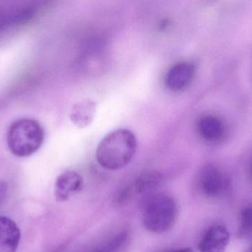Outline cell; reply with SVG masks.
Returning <instances> with one entry per match:
<instances>
[{
	"label": "cell",
	"instance_id": "cell-5",
	"mask_svg": "<svg viewBox=\"0 0 252 252\" xmlns=\"http://www.w3.org/2000/svg\"><path fill=\"white\" fill-rule=\"evenodd\" d=\"M195 67L189 62H179L172 66L165 76V85L169 90L179 92L186 88L194 77Z\"/></svg>",
	"mask_w": 252,
	"mask_h": 252
},
{
	"label": "cell",
	"instance_id": "cell-9",
	"mask_svg": "<svg viewBox=\"0 0 252 252\" xmlns=\"http://www.w3.org/2000/svg\"><path fill=\"white\" fill-rule=\"evenodd\" d=\"M97 107L91 99L80 101L72 106L70 119L75 125L80 128H85L92 124L95 116Z\"/></svg>",
	"mask_w": 252,
	"mask_h": 252
},
{
	"label": "cell",
	"instance_id": "cell-7",
	"mask_svg": "<svg viewBox=\"0 0 252 252\" xmlns=\"http://www.w3.org/2000/svg\"><path fill=\"white\" fill-rule=\"evenodd\" d=\"M229 233L222 225L212 226L198 244L200 252H225L229 243Z\"/></svg>",
	"mask_w": 252,
	"mask_h": 252
},
{
	"label": "cell",
	"instance_id": "cell-12",
	"mask_svg": "<svg viewBox=\"0 0 252 252\" xmlns=\"http://www.w3.org/2000/svg\"><path fill=\"white\" fill-rule=\"evenodd\" d=\"M238 235L241 238L252 235V206L244 209L241 213Z\"/></svg>",
	"mask_w": 252,
	"mask_h": 252
},
{
	"label": "cell",
	"instance_id": "cell-1",
	"mask_svg": "<svg viewBox=\"0 0 252 252\" xmlns=\"http://www.w3.org/2000/svg\"><path fill=\"white\" fill-rule=\"evenodd\" d=\"M136 149L135 135L127 129H118L105 136L99 144L96 159L106 170H119L131 161Z\"/></svg>",
	"mask_w": 252,
	"mask_h": 252
},
{
	"label": "cell",
	"instance_id": "cell-14",
	"mask_svg": "<svg viewBox=\"0 0 252 252\" xmlns=\"http://www.w3.org/2000/svg\"><path fill=\"white\" fill-rule=\"evenodd\" d=\"M170 252H192V250L189 248L182 249V250H176V251H172Z\"/></svg>",
	"mask_w": 252,
	"mask_h": 252
},
{
	"label": "cell",
	"instance_id": "cell-15",
	"mask_svg": "<svg viewBox=\"0 0 252 252\" xmlns=\"http://www.w3.org/2000/svg\"><path fill=\"white\" fill-rule=\"evenodd\" d=\"M245 252H252V245Z\"/></svg>",
	"mask_w": 252,
	"mask_h": 252
},
{
	"label": "cell",
	"instance_id": "cell-4",
	"mask_svg": "<svg viewBox=\"0 0 252 252\" xmlns=\"http://www.w3.org/2000/svg\"><path fill=\"white\" fill-rule=\"evenodd\" d=\"M198 186L206 196L218 198L229 189V180L217 167L207 165L200 172Z\"/></svg>",
	"mask_w": 252,
	"mask_h": 252
},
{
	"label": "cell",
	"instance_id": "cell-13",
	"mask_svg": "<svg viewBox=\"0 0 252 252\" xmlns=\"http://www.w3.org/2000/svg\"><path fill=\"white\" fill-rule=\"evenodd\" d=\"M7 189H8L7 183L4 181L0 182V205L2 204L4 198H5L6 195H7Z\"/></svg>",
	"mask_w": 252,
	"mask_h": 252
},
{
	"label": "cell",
	"instance_id": "cell-2",
	"mask_svg": "<svg viewBox=\"0 0 252 252\" xmlns=\"http://www.w3.org/2000/svg\"><path fill=\"white\" fill-rule=\"evenodd\" d=\"M44 140L41 124L31 118H21L12 123L7 135L10 152L19 158L28 157L36 152Z\"/></svg>",
	"mask_w": 252,
	"mask_h": 252
},
{
	"label": "cell",
	"instance_id": "cell-6",
	"mask_svg": "<svg viewBox=\"0 0 252 252\" xmlns=\"http://www.w3.org/2000/svg\"><path fill=\"white\" fill-rule=\"evenodd\" d=\"M82 176L75 171H66L58 177L55 185V196L58 202H64L82 189Z\"/></svg>",
	"mask_w": 252,
	"mask_h": 252
},
{
	"label": "cell",
	"instance_id": "cell-16",
	"mask_svg": "<svg viewBox=\"0 0 252 252\" xmlns=\"http://www.w3.org/2000/svg\"><path fill=\"white\" fill-rule=\"evenodd\" d=\"M251 175H252V165H251Z\"/></svg>",
	"mask_w": 252,
	"mask_h": 252
},
{
	"label": "cell",
	"instance_id": "cell-11",
	"mask_svg": "<svg viewBox=\"0 0 252 252\" xmlns=\"http://www.w3.org/2000/svg\"><path fill=\"white\" fill-rule=\"evenodd\" d=\"M162 180V176L157 171H147L136 180V189L139 193H147L157 189Z\"/></svg>",
	"mask_w": 252,
	"mask_h": 252
},
{
	"label": "cell",
	"instance_id": "cell-8",
	"mask_svg": "<svg viewBox=\"0 0 252 252\" xmlns=\"http://www.w3.org/2000/svg\"><path fill=\"white\" fill-rule=\"evenodd\" d=\"M21 239V232L11 219L0 216V252H16Z\"/></svg>",
	"mask_w": 252,
	"mask_h": 252
},
{
	"label": "cell",
	"instance_id": "cell-3",
	"mask_svg": "<svg viewBox=\"0 0 252 252\" xmlns=\"http://www.w3.org/2000/svg\"><path fill=\"white\" fill-rule=\"evenodd\" d=\"M177 215V204L173 197L157 195L145 204L142 212V223L149 232L162 234L173 227Z\"/></svg>",
	"mask_w": 252,
	"mask_h": 252
},
{
	"label": "cell",
	"instance_id": "cell-10",
	"mask_svg": "<svg viewBox=\"0 0 252 252\" xmlns=\"http://www.w3.org/2000/svg\"><path fill=\"white\" fill-rule=\"evenodd\" d=\"M198 130L204 139L208 141L216 140L223 133V125L216 117L206 115L198 121Z\"/></svg>",
	"mask_w": 252,
	"mask_h": 252
}]
</instances>
